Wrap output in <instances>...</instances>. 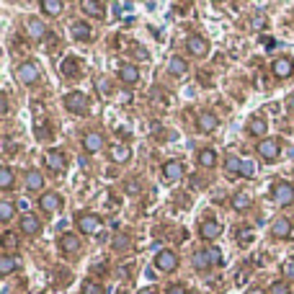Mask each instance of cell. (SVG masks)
Wrapping results in <instances>:
<instances>
[{
    "label": "cell",
    "mask_w": 294,
    "mask_h": 294,
    "mask_svg": "<svg viewBox=\"0 0 294 294\" xmlns=\"http://www.w3.org/2000/svg\"><path fill=\"white\" fill-rule=\"evenodd\" d=\"M155 266H157V271L171 274V271L178 269V256L173 253V250H160V253L155 256Z\"/></svg>",
    "instance_id": "cell-1"
},
{
    "label": "cell",
    "mask_w": 294,
    "mask_h": 294,
    "mask_svg": "<svg viewBox=\"0 0 294 294\" xmlns=\"http://www.w3.org/2000/svg\"><path fill=\"white\" fill-rule=\"evenodd\" d=\"M65 106H67L72 114H83V111L88 109V98H86V93L72 91V93H67V96H65Z\"/></svg>",
    "instance_id": "cell-2"
},
{
    "label": "cell",
    "mask_w": 294,
    "mask_h": 294,
    "mask_svg": "<svg viewBox=\"0 0 294 294\" xmlns=\"http://www.w3.org/2000/svg\"><path fill=\"white\" fill-rule=\"evenodd\" d=\"M258 155H261L263 160H269V163L279 160V142H276L274 137L261 140V142H258Z\"/></svg>",
    "instance_id": "cell-3"
},
{
    "label": "cell",
    "mask_w": 294,
    "mask_h": 294,
    "mask_svg": "<svg viewBox=\"0 0 294 294\" xmlns=\"http://www.w3.org/2000/svg\"><path fill=\"white\" fill-rule=\"evenodd\" d=\"M75 220H77V227H80L83 235H93L101 227V217L98 215H77Z\"/></svg>",
    "instance_id": "cell-4"
},
{
    "label": "cell",
    "mask_w": 294,
    "mask_h": 294,
    "mask_svg": "<svg viewBox=\"0 0 294 294\" xmlns=\"http://www.w3.org/2000/svg\"><path fill=\"white\" fill-rule=\"evenodd\" d=\"M16 77H18L21 83H26V86H31V83L39 80V67H36L34 62H23V65L16 67Z\"/></svg>",
    "instance_id": "cell-5"
},
{
    "label": "cell",
    "mask_w": 294,
    "mask_h": 294,
    "mask_svg": "<svg viewBox=\"0 0 294 294\" xmlns=\"http://www.w3.org/2000/svg\"><path fill=\"white\" fill-rule=\"evenodd\" d=\"M163 178L165 181H178V178H183V163L181 160H168L165 165H163Z\"/></svg>",
    "instance_id": "cell-6"
},
{
    "label": "cell",
    "mask_w": 294,
    "mask_h": 294,
    "mask_svg": "<svg viewBox=\"0 0 294 294\" xmlns=\"http://www.w3.org/2000/svg\"><path fill=\"white\" fill-rule=\"evenodd\" d=\"M274 201L276 204H291L294 201V189L286 183V181H279L274 186Z\"/></svg>",
    "instance_id": "cell-7"
},
{
    "label": "cell",
    "mask_w": 294,
    "mask_h": 294,
    "mask_svg": "<svg viewBox=\"0 0 294 294\" xmlns=\"http://www.w3.org/2000/svg\"><path fill=\"white\" fill-rule=\"evenodd\" d=\"M186 49H189L191 55H196V57H204V55L209 52V44H206V39H204V36L194 34V36L186 39Z\"/></svg>",
    "instance_id": "cell-8"
},
{
    "label": "cell",
    "mask_w": 294,
    "mask_h": 294,
    "mask_svg": "<svg viewBox=\"0 0 294 294\" xmlns=\"http://www.w3.org/2000/svg\"><path fill=\"white\" fill-rule=\"evenodd\" d=\"M60 204H62V199H60V194H55V191L41 194V199H39V206L44 209V212H55V209H60Z\"/></svg>",
    "instance_id": "cell-9"
},
{
    "label": "cell",
    "mask_w": 294,
    "mask_h": 294,
    "mask_svg": "<svg viewBox=\"0 0 294 294\" xmlns=\"http://www.w3.org/2000/svg\"><path fill=\"white\" fill-rule=\"evenodd\" d=\"M217 124H220V119H217L215 114H201V116L196 119V129H199V132H215Z\"/></svg>",
    "instance_id": "cell-10"
},
{
    "label": "cell",
    "mask_w": 294,
    "mask_h": 294,
    "mask_svg": "<svg viewBox=\"0 0 294 294\" xmlns=\"http://www.w3.org/2000/svg\"><path fill=\"white\" fill-rule=\"evenodd\" d=\"M70 31H72V36H75L77 41H91V39H93L91 26H88V23H83V21H75V23L70 26Z\"/></svg>",
    "instance_id": "cell-11"
},
{
    "label": "cell",
    "mask_w": 294,
    "mask_h": 294,
    "mask_svg": "<svg viewBox=\"0 0 294 294\" xmlns=\"http://www.w3.org/2000/svg\"><path fill=\"white\" fill-rule=\"evenodd\" d=\"M119 77H121V83H127V86H135V83L140 80V70L135 65H121L119 67Z\"/></svg>",
    "instance_id": "cell-12"
},
{
    "label": "cell",
    "mask_w": 294,
    "mask_h": 294,
    "mask_svg": "<svg viewBox=\"0 0 294 294\" xmlns=\"http://www.w3.org/2000/svg\"><path fill=\"white\" fill-rule=\"evenodd\" d=\"M294 72V62L289 60V57H279L276 62H274V75L276 77H289Z\"/></svg>",
    "instance_id": "cell-13"
},
{
    "label": "cell",
    "mask_w": 294,
    "mask_h": 294,
    "mask_svg": "<svg viewBox=\"0 0 294 294\" xmlns=\"http://www.w3.org/2000/svg\"><path fill=\"white\" fill-rule=\"evenodd\" d=\"M220 232H222V225H220V222H215V220L201 222V237H204V240H215V237H220Z\"/></svg>",
    "instance_id": "cell-14"
},
{
    "label": "cell",
    "mask_w": 294,
    "mask_h": 294,
    "mask_svg": "<svg viewBox=\"0 0 294 294\" xmlns=\"http://www.w3.org/2000/svg\"><path fill=\"white\" fill-rule=\"evenodd\" d=\"M41 230V222L34 217V215H23L21 217V232H26V235H36Z\"/></svg>",
    "instance_id": "cell-15"
},
{
    "label": "cell",
    "mask_w": 294,
    "mask_h": 294,
    "mask_svg": "<svg viewBox=\"0 0 294 294\" xmlns=\"http://www.w3.org/2000/svg\"><path fill=\"white\" fill-rule=\"evenodd\" d=\"M83 147H86V152H98L103 147V137L96 135V132H91V135L83 137Z\"/></svg>",
    "instance_id": "cell-16"
},
{
    "label": "cell",
    "mask_w": 294,
    "mask_h": 294,
    "mask_svg": "<svg viewBox=\"0 0 294 294\" xmlns=\"http://www.w3.org/2000/svg\"><path fill=\"white\" fill-rule=\"evenodd\" d=\"M60 248L65 250V253H75V250L80 248V237L72 235V232H65V235L60 237Z\"/></svg>",
    "instance_id": "cell-17"
},
{
    "label": "cell",
    "mask_w": 294,
    "mask_h": 294,
    "mask_svg": "<svg viewBox=\"0 0 294 294\" xmlns=\"http://www.w3.org/2000/svg\"><path fill=\"white\" fill-rule=\"evenodd\" d=\"M26 189L29 191H41L44 189V176H41L39 171H29L26 173Z\"/></svg>",
    "instance_id": "cell-18"
},
{
    "label": "cell",
    "mask_w": 294,
    "mask_h": 294,
    "mask_svg": "<svg viewBox=\"0 0 294 294\" xmlns=\"http://www.w3.org/2000/svg\"><path fill=\"white\" fill-rule=\"evenodd\" d=\"M47 165L52 168V171H65V155L62 152H57V150H52V152H47Z\"/></svg>",
    "instance_id": "cell-19"
},
{
    "label": "cell",
    "mask_w": 294,
    "mask_h": 294,
    "mask_svg": "<svg viewBox=\"0 0 294 294\" xmlns=\"http://www.w3.org/2000/svg\"><path fill=\"white\" fill-rule=\"evenodd\" d=\"M289 232H291V222H289L286 217L276 220V222H274V227H271V235H274V237H286Z\"/></svg>",
    "instance_id": "cell-20"
},
{
    "label": "cell",
    "mask_w": 294,
    "mask_h": 294,
    "mask_svg": "<svg viewBox=\"0 0 294 294\" xmlns=\"http://www.w3.org/2000/svg\"><path fill=\"white\" fill-rule=\"evenodd\" d=\"M26 31H29V36H31V39H41V36H44V34H47V29H44V23H41L39 18H31V21L26 23Z\"/></svg>",
    "instance_id": "cell-21"
},
{
    "label": "cell",
    "mask_w": 294,
    "mask_h": 294,
    "mask_svg": "<svg viewBox=\"0 0 294 294\" xmlns=\"http://www.w3.org/2000/svg\"><path fill=\"white\" fill-rule=\"evenodd\" d=\"M168 72H171L173 77L186 75V60H183V57H173L171 62H168Z\"/></svg>",
    "instance_id": "cell-22"
},
{
    "label": "cell",
    "mask_w": 294,
    "mask_h": 294,
    "mask_svg": "<svg viewBox=\"0 0 294 294\" xmlns=\"http://www.w3.org/2000/svg\"><path fill=\"white\" fill-rule=\"evenodd\" d=\"M248 129H250V135H256V137H266V132H269V127H266V121H263L261 116H256V119H250V124H248Z\"/></svg>",
    "instance_id": "cell-23"
},
{
    "label": "cell",
    "mask_w": 294,
    "mask_h": 294,
    "mask_svg": "<svg viewBox=\"0 0 294 294\" xmlns=\"http://www.w3.org/2000/svg\"><path fill=\"white\" fill-rule=\"evenodd\" d=\"M109 155H111V160H114V163H127L132 152H129V147H124V145H114Z\"/></svg>",
    "instance_id": "cell-24"
},
{
    "label": "cell",
    "mask_w": 294,
    "mask_h": 294,
    "mask_svg": "<svg viewBox=\"0 0 294 294\" xmlns=\"http://www.w3.org/2000/svg\"><path fill=\"white\" fill-rule=\"evenodd\" d=\"M62 75L65 77H77V72H80V65H77V60H72V57H67V60H62Z\"/></svg>",
    "instance_id": "cell-25"
},
{
    "label": "cell",
    "mask_w": 294,
    "mask_h": 294,
    "mask_svg": "<svg viewBox=\"0 0 294 294\" xmlns=\"http://www.w3.org/2000/svg\"><path fill=\"white\" fill-rule=\"evenodd\" d=\"M196 160H199V165H204V168H215V165H217V152H215V150H201Z\"/></svg>",
    "instance_id": "cell-26"
},
{
    "label": "cell",
    "mask_w": 294,
    "mask_h": 294,
    "mask_svg": "<svg viewBox=\"0 0 294 294\" xmlns=\"http://www.w3.org/2000/svg\"><path fill=\"white\" fill-rule=\"evenodd\" d=\"M62 3L60 0H44V3H41V13H47V16H60L62 13Z\"/></svg>",
    "instance_id": "cell-27"
},
{
    "label": "cell",
    "mask_w": 294,
    "mask_h": 294,
    "mask_svg": "<svg viewBox=\"0 0 294 294\" xmlns=\"http://www.w3.org/2000/svg\"><path fill=\"white\" fill-rule=\"evenodd\" d=\"M16 269H18V261H16V258H11V256L0 258V276H8V274H13Z\"/></svg>",
    "instance_id": "cell-28"
},
{
    "label": "cell",
    "mask_w": 294,
    "mask_h": 294,
    "mask_svg": "<svg viewBox=\"0 0 294 294\" xmlns=\"http://www.w3.org/2000/svg\"><path fill=\"white\" fill-rule=\"evenodd\" d=\"M209 266H212V261H209L206 250H199V253L194 256V269H196V271H206Z\"/></svg>",
    "instance_id": "cell-29"
},
{
    "label": "cell",
    "mask_w": 294,
    "mask_h": 294,
    "mask_svg": "<svg viewBox=\"0 0 294 294\" xmlns=\"http://www.w3.org/2000/svg\"><path fill=\"white\" fill-rule=\"evenodd\" d=\"M80 8L86 11V13H91V16H103V11H106L101 3H93V0H83Z\"/></svg>",
    "instance_id": "cell-30"
},
{
    "label": "cell",
    "mask_w": 294,
    "mask_h": 294,
    "mask_svg": "<svg viewBox=\"0 0 294 294\" xmlns=\"http://www.w3.org/2000/svg\"><path fill=\"white\" fill-rule=\"evenodd\" d=\"M13 186V171H11V168H0V189H3V191H8Z\"/></svg>",
    "instance_id": "cell-31"
},
{
    "label": "cell",
    "mask_w": 294,
    "mask_h": 294,
    "mask_svg": "<svg viewBox=\"0 0 294 294\" xmlns=\"http://www.w3.org/2000/svg\"><path fill=\"white\" fill-rule=\"evenodd\" d=\"M232 206L237 209V212H245V209L250 206V196H248L245 191H240V194H235V199H232Z\"/></svg>",
    "instance_id": "cell-32"
},
{
    "label": "cell",
    "mask_w": 294,
    "mask_h": 294,
    "mask_svg": "<svg viewBox=\"0 0 294 294\" xmlns=\"http://www.w3.org/2000/svg\"><path fill=\"white\" fill-rule=\"evenodd\" d=\"M0 220H3V222H11V220H13V204H11L8 199L0 201Z\"/></svg>",
    "instance_id": "cell-33"
},
{
    "label": "cell",
    "mask_w": 294,
    "mask_h": 294,
    "mask_svg": "<svg viewBox=\"0 0 294 294\" xmlns=\"http://www.w3.org/2000/svg\"><path fill=\"white\" fill-rule=\"evenodd\" d=\"M240 168H243L240 157H227V163H225V171L227 173H240Z\"/></svg>",
    "instance_id": "cell-34"
},
{
    "label": "cell",
    "mask_w": 294,
    "mask_h": 294,
    "mask_svg": "<svg viewBox=\"0 0 294 294\" xmlns=\"http://www.w3.org/2000/svg\"><path fill=\"white\" fill-rule=\"evenodd\" d=\"M271 294H289V281H274Z\"/></svg>",
    "instance_id": "cell-35"
},
{
    "label": "cell",
    "mask_w": 294,
    "mask_h": 294,
    "mask_svg": "<svg viewBox=\"0 0 294 294\" xmlns=\"http://www.w3.org/2000/svg\"><path fill=\"white\" fill-rule=\"evenodd\" d=\"M237 243L240 245H250V243H253V232H250V230H237Z\"/></svg>",
    "instance_id": "cell-36"
},
{
    "label": "cell",
    "mask_w": 294,
    "mask_h": 294,
    "mask_svg": "<svg viewBox=\"0 0 294 294\" xmlns=\"http://www.w3.org/2000/svg\"><path fill=\"white\" fill-rule=\"evenodd\" d=\"M83 294H103V289L96 281H86V284H83Z\"/></svg>",
    "instance_id": "cell-37"
},
{
    "label": "cell",
    "mask_w": 294,
    "mask_h": 294,
    "mask_svg": "<svg viewBox=\"0 0 294 294\" xmlns=\"http://www.w3.org/2000/svg\"><path fill=\"white\" fill-rule=\"evenodd\" d=\"M256 173V165L250 163V160H243V168H240V176H245V178H250Z\"/></svg>",
    "instance_id": "cell-38"
},
{
    "label": "cell",
    "mask_w": 294,
    "mask_h": 294,
    "mask_svg": "<svg viewBox=\"0 0 294 294\" xmlns=\"http://www.w3.org/2000/svg\"><path fill=\"white\" fill-rule=\"evenodd\" d=\"M206 256H209V261H212V263H222V250L220 248H209Z\"/></svg>",
    "instance_id": "cell-39"
},
{
    "label": "cell",
    "mask_w": 294,
    "mask_h": 294,
    "mask_svg": "<svg viewBox=\"0 0 294 294\" xmlns=\"http://www.w3.org/2000/svg\"><path fill=\"white\" fill-rule=\"evenodd\" d=\"M96 88H98L101 96H109V91H111V86H109V80H106V77H98V80H96Z\"/></svg>",
    "instance_id": "cell-40"
},
{
    "label": "cell",
    "mask_w": 294,
    "mask_h": 294,
    "mask_svg": "<svg viewBox=\"0 0 294 294\" xmlns=\"http://www.w3.org/2000/svg\"><path fill=\"white\" fill-rule=\"evenodd\" d=\"M3 245H6L8 250H13V248L18 245V240H16V232H6V235H3Z\"/></svg>",
    "instance_id": "cell-41"
},
{
    "label": "cell",
    "mask_w": 294,
    "mask_h": 294,
    "mask_svg": "<svg viewBox=\"0 0 294 294\" xmlns=\"http://www.w3.org/2000/svg\"><path fill=\"white\" fill-rule=\"evenodd\" d=\"M284 276H286V281H294V261L284 263Z\"/></svg>",
    "instance_id": "cell-42"
},
{
    "label": "cell",
    "mask_w": 294,
    "mask_h": 294,
    "mask_svg": "<svg viewBox=\"0 0 294 294\" xmlns=\"http://www.w3.org/2000/svg\"><path fill=\"white\" fill-rule=\"evenodd\" d=\"M114 248H116V250H127V248H129V240H127V237H116V240H114Z\"/></svg>",
    "instance_id": "cell-43"
},
{
    "label": "cell",
    "mask_w": 294,
    "mask_h": 294,
    "mask_svg": "<svg viewBox=\"0 0 294 294\" xmlns=\"http://www.w3.org/2000/svg\"><path fill=\"white\" fill-rule=\"evenodd\" d=\"M168 294H186V289H183L181 284H173L171 289H168Z\"/></svg>",
    "instance_id": "cell-44"
},
{
    "label": "cell",
    "mask_w": 294,
    "mask_h": 294,
    "mask_svg": "<svg viewBox=\"0 0 294 294\" xmlns=\"http://www.w3.org/2000/svg\"><path fill=\"white\" fill-rule=\"evenodd\" d=\"M135 57H137V60H147V49H142V47H135Z\"/></svg>",
    "instance_id": "cell-45"
},
{
    "label": "cell",
    "mask_w": 294,
    "mask_h": 294,
    "mask_svg": "<svg viewBox=\"0 0 294 294\" xmlns=\"http://www.w3.org/2000/svg\"><path fill=\"white\" fill-rule=\"evenodd\" d=\"M0 114H3V116L8 114V98H6V96L0 98Z\"/></svg>",
    "instance_id": "cell-46"
},
{
    "label": "cell",
    "mask_w": 294,
    "mask_h": 294,
    "mask_svg": "<svg viewBox=\"0 0 294 294\" xmlns=\"http://www.w3.org/2000/svg\"><path fill=\"white\" fill-rule=\"evenodd\" d=\"M261 26H263V16H256L253 18V29H261Z\"/></svg>",
    "instance_id": "cell-47"
},
{
    "label": "cell",
    "mask_w": 294,
    "mask_h": 294,
    "mask_svg": "<svg viewBox=\"0 0 294 294\" xmlns=\"http://www.w3.org/2000/svg\"><path fill=\"white\" fill-rule=\"evenodd\" d=\"M235 281H237V284H245V269H243V271H237V276H235Z\"/></svg>",
    "instance_id": "cell-48"
},
{
    "label": "cell",
    "mask_w": 294,
    "mask_h": 294,
    "mask_svg": "<svg viewBox=\"0 0 294 294\" xmlns=\"http://www.w3.org/2000/svg\"><path fill=\"white\" fill-rule=\"evenodd\" d=\"M119 11H132V3H116Z\"/></svg>",
    "instance_id": "cell-49"
},
{
    "label": "cell",
    "mask_w": 294,
    "mask_h": 294,
    "mask_svg": "<svg viewBox=\"0 0 294 294\" xmlns=\"http://www.w3.org/2000/svg\"><path fill=\"white\" fill-rule=\"evenodd\" d=\"M140 294H157V291H155V289H152V286H150V289H142V291H140Z\"/></svg>",
    "instance_id": "cell-50"
},
{
    "label": "cell",
    "mask_w": 294,
    "mask_h": 294,
    "mask_svg": "<svg viewBox=\"0 0 294 294\" xmlns=\"http://www.w3.org/2000/svg\"><path fill=\"white\" fill-rule=\"evenodd\" d=\"M248 294H263V289H248Z\"/></svg>",
    "instance_id": "cell-51"
},
{
    "label": "cell",
    "mask_w": 294,
    "mask_h": 294,
    "mask_svg": "<svg viewBox=\"0 0 294 294\" xmlns=\"http://www.w3.org/2000/svg\"><path fill=\"white\" fill-rule=\"evenodd\" d=\"M289 111H294V96L289 98Z\"/></svg>",
    "instance_id": "cell-52"
}]
</instances>
